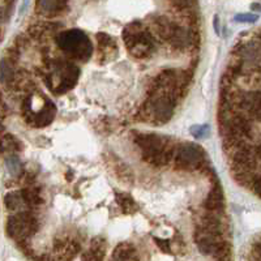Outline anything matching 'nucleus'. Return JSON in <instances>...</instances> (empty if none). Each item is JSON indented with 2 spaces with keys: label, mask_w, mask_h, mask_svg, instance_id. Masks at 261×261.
<instances>
[{
  "label": "nucleus",
  "mask_w": 261,
  "mask_h": 261,
  "mask_svg": "<svg viewBox=\"0 0 261 261\" xmlns=\"http://www.w3.org/2000/svg\"><path fill=\"white\" fill-rule=\"evenodd\" d=\"M235 110L261 122V92H232Z\"/></svg>",
  "instance_id": "1a4fd4ad"
},
{
  "label": "nucleus",
  "mask_w": 261,
  "mask_h": 261,
  "mask_svg": "<svg viewBox=\"0 0 261 261\" xmlns=\"http://www.w3.org/2000/svg\"><path fill=\"white\" fill-rule=\"evenodd\" d=\"M154 243L160 247V249L165 253H171V246H170L169 239H160V238H154L153 239Z\"/></svg>",
  "instance_id": "b1692460"
},
{
  "label": "nucleus",
  "mask_w": 261,
  "mask_h": 261,
  "mask_svg": "<svg viewBox=\"0 0 261 261\" xmlns=\"http://www.w3.org/2000/svg\"><path fill=\"white\" fill-rule=\"evenodd\" d=\"M21 110H22V116H24L25 122L29 125H33V127L37 128L45 127V125L50 124L54 120V118H55V114H57V107H55V105L50 99L46 101V103L43 105L42 109L34 111L33 110V105L29 97L27 99H24Z\"/></svg>",
  "instance_id": "6e6552de"
},
{
  "label": "nucleus",
  "mask_w": 261,
  "mask_h": 261,
  "mask_svg": "<svg viewBox=\"0 0 261 261\" xmlns=\"http://www.w3.org/2000/svg\"><path fill=\"white\" fill-rule=\"evenodd\" d=\"M169 43L174 50L184 53V51L190 50V48L196 47V45L199 43V36H197V33L195 30L187 29V28L178 25Z\"/></svg>",
  "instance_id": "9b49d317"
},
{
  "label": "nucleus",
  "mask_w": 261,
  "mask_h": 261,
  "mask_svg": "<svg viewBox=\"0 0 261 261\" xmlns=\"http://www.w3.org/2000/svg\"><path fill=\"white\" fill-rule=\"evenodd\" d=\"M6 165L8 171L12 174V175H18L21 171V162L16 155H7L6 158Z\"/></svg>",
  "instance_id": "5701e85b"
},
{
  "label": "nucleus",
  "mask_w": 261,
  "mask_h": 261,
  "mask_svg": "<svg viewBox=\"0 0 261 261\" xmlns=\"http://www.w3.org/2000/svg\"><path fill=\"white\" fill-rule=\"evenodd\" d=\"M110 261H140L136 247L132 243H120L114 249Z\"/></svg>",
  "instance_id": "2eb2a0df"
},
{
  "label": "nucleus",
  "mask_w": 261,
  "mask_h": 261,
  "mask_svg": "<svg viewBox=\"0 0 261 261\" xmlns=\"http://www.w3.org/2000/svg\"><path fill=\"white\" fill-rule=\"evenodd\" d=\"M22 193V197H24L25 205L28 206H38L43 202L41 197V191L39 188H36L34 186H29V187L21 190Z\"/></svg>",
  "instance_id": "f3484780"
},
{
  "label": "nucleus",
  "mask_w": 261,
  "mask_h": 261,
  "mask_svg": "<svg viewBox=\"0 0 261 261\" xmlns=\"http://www.w3.org/2000/svg\"><path fill=\"white\" fill-rule=\"evenodd\" d=\"M235 20L239 22H255L256 20H258V16L251 15V13H242V15L235 16Z\"/></svg>",
  "instance_id": "393cba45"
},
{
  "label": "nucleus",
  "mask_w": 261,
  "mask_h": 261,
  "mask_svg": "<svg viewBox=\"0 0 261 261\" xmlns=\"http://www.w3.org/2000/svg\"><path fill=\"white\" fill-rule=\"evenodd\" d=\"M191 132L193 134V136L195 137H199V139H201V137H204L205 135H206V132H209V128L208 127H193L192 129H191Z\"/></svg>",
  "instance_id": "a878e982"
},
{
  "label": "nucleus",
  "mask_w": 261,
  "mask_h": 261,
  "mask_svg": "<svg viewBox=\"0 0 261 261\" xmlns=\"http://www.w3.org/2000/svg\"><path fill=\"white\" fill-rule=\"evenodd\" d=\"M175 169L179 171H196L206 166V153L200 145L193 143H181L176 148Z\"/></svg>",
  "instance_id": "0eeeda50"
},
{
  "label": "nucleus",
  "mask_w": 261,
  "mask_h": 261,
  "mask_svg": "<svg viewBox=\"0 0 261 261\" xmlns=\"http://www.w3.org/2000/svg\"><path fill=\"white\" fill-rule=\"evenodd\" d=\"M179 102L167 93H149L148 99L144 103L141 115L145 120L155 123H166L174 115L175 107Z\"/></svg>",
  "instance_id": "20e7f679"
},
{
  "label": "nucleus",
  "mask_w": 261,
  "mask_h": 261,
  "mask_svg": "<svg viewBox=\"0 0 261 261\" xmlns=\"http://www.w3.org/2000/svg\"><path fill=\"white\" fill-rule=\"evenodd\" d=\"M232 55L242 60L251 68H256L261 64V34L246 42H239L232 50Z\"/></svg>",
  "instance_id": "9d476101"
},
{
  "label": "nucleus",
  "mask_w": 261,
  "mask_h": 261,
  "mask_svg": "<svg viewBox=\"0 0 261 261\" xmlns=\"http://www.w3.org/2000/svg\"><path fill=\"white\" fill-rule=\"evenodd\" d=\"M4 204L9 211H17L21 206H24L25 201L21 191H13V192L8 193L4 199Z\"/></svg>",
  "instance_id": "a211bd4d"
},
{
  "label": "nucleus",
  "mask_w": 261,
  "mask_h": 261,
  "mask_svg": "<svg viewBox=\"0 0 261 261\" xmlns=\"http://www.w3.org/2000/svg\"><path fill=\"white\" fill-rule=\"evenodd\" d=\"M57 45L65 57L72 60L85 63L93 55V45L89 37L79 29L59 33L57 37Z\"/></svg>",
  "instance_id": "7ed1b4c3"
},
{
  "label": "nucleus",
  "mask_w": 261,
  "mask_h": 261,
  "mask_svg": "<svg viewBox=\"0 0 261 261\" xmlns=\"http://www.w3.org/2000/svg\"><path fill=\"white\" fill-rule=\"evenodd\" d=\"M123 41L130 55L136 59H148L155 51V37L140 21H134L124 28Z\"/></svg>",
  "instance_id": "f03ea898"
},
{
  "label": "nucleus",
  "mask_w": 261,
  "mask_h": 261,
  "mask_svg": "<svg viewBox=\"0 0 261 261\" xmlns=\"http://www.w3.org/2000/svg\"><path fill=\"white\" fill-rule=\"evenodd\" d=\"M255 150H256V158H257L258 166L261 167V144L260 145H255Z\"/></svg>",
  "instance_id": "bb28decb"
},
{
  "label": "nucleus",
  "mask_w": 261,
  "mask_h": 261,
  "mask_svg": "<svg viewBox=\"0 0 261 261\" xmlns=\"http://www.w3.org/2000/svg\"><path fill=\"white\" fill-rule=\"evenodd\" d=\"M116 202L124 213H134L137 211V204L127 193H116Z\"/></svg>",
  "instance_id": "6ab92c4d"
},
{
  "label": "nucleus",
  "mask_w": 261,
  "mask_h": 261,
  "mask_svg": "<svg viewBox=\"0 0 261 261\" xmlns=\"http://www.w3.org/2000/svg\"><path fill=\"white\" fill-rule=\"evenodd\" d=\"M176 28H178V24L172 22L165 16H158L153 20V30H154L155 36L162 41L169 42Z\"/></svg>",
  "instance_id": "4468645a"
},
{
  "label": "nucleus",
  "mask_w": 261,
  "mask_h": 261,
  "mask_svg": "<svg viewBox=\"0 0 261 261\" xmlns=\"http://www.w3.org/2000/svg\"><path fill=\"white\" fill-rule=\"evenodd\" d=\"M39 220L32 211H21L7 221V234L15 241L24 243L38 232Z\"/></svg>",
  "instance_id": "423d86ee"
},
{
  "label": "nucleus",
  "mask_w": 261,
  "mask_h": 261,
  "mask_svg": "<svg viewBox=\"0 0 261 261\" xmlns=\"http://www.w3.org/2000/svg\"><path fill=\"white\" fill-rule=\"evenodd\" d=\"M16 77V72L12 67L11 60L4 59L2 62V83L3 84H12Z\"/></svg>",
  "instance_id": "aec40b11"
},
{
  "label": "nucleus",
  "mask_w": 261,
  "mask_h": 261,
  "mask_svg": "<svg viewBox=\"0 0 261 261\" xmlns=\"http://www.w3.org/2000/svg\"><path fill=\"white\" fill-rule=\"evenodd\" d=\"M105 255H106V241L103 238H94L89 251L84 253L81 261H103Z\"/></svg>",
  "instance_id": "dca6fc26"
},
{
  "label": "nucleus",
  "mask_w": 261,
  "mask_h": 261,
  "mask_svg": "<svg viewBox=\"0 0 261 261\" xmlns=\"http://www.w3.org/2000/svg\"><path fill=\"white\" fill-rule=\"evenodd\" d=\"M205 211L211 212V213H218L223 214L225 212V197H223L222 188H221L220 183L216 181L211 191H209L208 196L205 197L204 202H202Z\"/></svg>",
  "instance_id": "f8f14e48"
},
{
  "label": "nucleus",
  "mask_w": 261,
  "mask_h": 261,
  "mask_svg": "<svg viewBox=\"0 0 261 261\" xmlns=\"http://www.w3.org/2000/svg\"><path fill=\"white\" fill-rule=\"evenodd\" d=\"M50 68L48 76L46 77V84L48 85L55 79H58L57 84L51 89L55 94H63L71 90L80 77V68L77 65L65 60H57V62L51 60Z\"/></svg>",
  "instance_id": "39448f33"
},
{
  "label": "nucleus",
  "mask_w": 261,
  "mask_h": 261,
  "mask_svg": "<svg viewBox=\"0 0 261 261\" xmlns=\"http://www.w3.org/2000/svg\"><path fill=\"white\" fill-rule=\"evenodd\" d=\"M97 41H98V46L101 48V51L103 50H116V43L113 38H111L109 34L106 33H98L97 34Z\"/></svg>",
  "instance_id": "4be33fe9"
},
{
  "label": "nucleus",
  "mask_w": 261,
  "mask_h": 261,
  "mask_svg": "<svg viewBox=\"0 0 261 261\" xmlns=\"http://www.w3.org/2000/svg\"><path fill=\"white\" fill-rule=\"evenodd\" d=\"M36 9L39 15L53 18L65 12L68 9V3L67 2H58V0H50V2L42 0V2H37Z\"/></svg>",
  "instance_id": "ddd939ff"
},
{
  "label": "nucleus",
  "mask_w": 261,
  "mask_h": 261,
  "mask_svg": "<svg viewBox=\"0 0 261 261\" xmlns=\"http://www.w3.org/2000/svg\"><path fill=\"white\" fill-rule=\"evenodd\" d=\"M7 149H8V151H18L21 149V143L11 134L3 136V146H2L3 153H6Z\"/></svg>",
  "instance_id": "412c9836"
},
{
  "label": "nucleus",
  "mask_w": 261,
  "mask_h": 261,
  "mask_svg": "<svg viewBox=\"0 0 261 261\" xmlns=\"http://www.w3.org/2000/svg\"><path fill=\"white\" fill-rule=\"evenodd\" d=\"M251 8L255 9V11H258V12H261V4H258V3H253L252 6H251Z\"/></svg>",
  "instance_id": "cd10ccee"
},
{
  "label": "nucleus",
  "mask_w": 261,
  "mask_h": 261,
  "mask_svg": "<svg viewBox=\"0 0 261 261\" xmlns=\"http://www.w3.org/2000/svg\"><path fill=\"white\" fill-rule=\"evenodd\" d=\"M135 143L141 150L143 161L154 167L169 165L175 158L178 148L174 139L158 134H137Z\"/></svg>",
  "instance_id": "f257e3e1"
}]
</instances>
